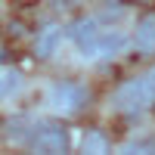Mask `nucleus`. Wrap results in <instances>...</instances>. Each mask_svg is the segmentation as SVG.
<instances>
[{"label": "nucleus", "mask_w": 155, "mask_h": 155, "mask_svg": "<svg viewBox=\"0 0 155 155\" xmlns=\"http://www.w3.org/2000/svg\"><path fill=\"white\" fill-rule=\"evenodd\" d=\"M19 87H22V74H19V71H6V74H0V99L12 96Z\"/></svg>", "instance_id": "obj_7"}, {"label": "nucleus", "mask_w": 155, "mask_h": 155, "mask_svg": "<svg viewBox=\"0 0 155 155\" xmlns=\"http://www.w3.org/2000/svg\"><path fill=\"white\" fill-rule=\"evenodd\" d=\"M134 47H137L143 56H155V12H146V16L137 22Z\"/></svg>", "instance_id": "obj_5"}, {"label": "nucleus", "mask_w": 155, "mask_h": 155, "mask_svg": "<svg viewBox=\"0 0 155 155\" xmlns=\"http://www.w3.org/2000/svg\"><path fill=\"white\" fill-rule=\"evenodd\" d=\"M155 106V68L140 74V78H130L124 81L112 96V109L118 115H143L146 109Z\"/></svg>", "instance_id": "obj_2"}, {"label": "nucleus", "mask_w": 155, "mask_h": 155, "mask_svg": "<svg viewBox=\"0 0 155 155\" xmlns=\"http://www.w3.org/2000/svg\"><path fill=\"white\" fill-rule=\"evenodd\" d=\"M56 44H59V28L56 25H47V28L37 34V44H34V50H37V56H53V50H56Z\"/></svg>", "instance_id": "obj_6"}, {"label": "nucleus", "mask_w": 155, "mask_h": 155, "mask_svg": "<svg viewBox=\"0 0 155 155\" xmlns=\"http://www.w3.org/2000/svg\"><path fill=\"white\" fill-rule=\"evenodd\" d=\"M84 152H109V140L102 137L99 130H90L84 137Z\"/></svg>", "instance_id": "obj_8"}, {"label": "nucleus", "mask_w": 155, "mask_h": 155, "mask_svg": "<svg viewBox=\"0 0 155 155\" xmlns=\"http://www.w3.org/2000/svg\"><path fill=\"white\" fill-rule=\"evenodd\" d=\"M50 106H53L56 112L62 115H78L87 102H90V93H87V87L81 84H74V81H56L53 87H50Z\"/></svg>", "instance_id": "obj_4"}, {"label": "nucleus", "mask_w": 155, "mask_h": 155, "mask_svg": "<svg viewBox=\"0 0 155 155\" xmlns=\"http://www.w3.org/2000/svg\"><path fill=\"white\" fill-rule=\"evenodd\" d=\"M68 34L78 44V50L90 59L93 56H118L127 47V37L118 28H99L96 19H78L68 28Z\"/></svg>", "instance_id": "obj_1"}, {"label": "nucleus", "mask_w": 155, "mask_h": 155, "mask_svg": "<svg viewBox=\"0 0 155 155\" xmlns=\"http://www.w3.org/2000/svg\"><path fill=\"white\" fill-rule=\"evenodd\" d=\"M31 127H25V137L22 143L34 149V152H47V155H59V152H68V130L62 124L53 121H28Z\"/></svg>", "instance_id": "obj_3"}]
</instances>
